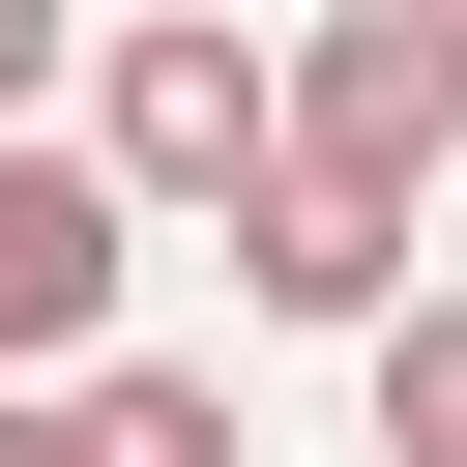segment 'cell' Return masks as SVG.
<instances>
[{
	"mask_svg": "<svg viewBox=\"0 0 467 467\" xmlns=\"http://www.w3.org/2000/svg\"><path fill=\"white\" fill-rule=\"evenodd\" d=\"M88 146H117L146 204H263V146H292V58H263L234 0H146V29L88 58Z\"/></svg>",
	"mask_w": 467,
	"mask_h": 467,
	"instance_id": "cell-1",
	"label": "cell"
},
{
	"mask_svg": "<svg viewBox=\"0 0 467 467\" xmlns=\"http://www.w3.org/2000/svg\"><path fill=\"white\" fill-rule=\"evenodd\" d=\"M117 263H146V175L0 117V379H88L117 350Z\"/></svg>",
	"mask_w": 467,
	"mask_h": 467,
	"instance_id": "cell-2",
	"label": "cell"
},
{
	"mask_svg": "<svg viewBox=\"0 0 467 467\" xmlns=\"http://www.w3.org/2000/svg\"><path fill=\"white\" fill-rule=\"evenodd\" d=\"M292 146H321V175H438V146H467V0H350V29L292 58Z\"/></svg>",
	"mask_w": 467,
	"mask_h": 467,
	"instance_id": "cell-3",
	"label": "cell"
},
{
	"mask_svg": "<svg viewBox=\"0 0 467 467\" xmlns=\"http://www.w3.org/2000/svg\"><path fill=\"white\" fill-rule=\"evenodd\" d=\"M234 263H263V321H379V292H409V175H321V146H263Z\"/></svg>",
	"mask_w": 467,
	"mask_h": 467,
	"instance_id": "cell-4",
	"label": "cell"
},
{
	"mask_svg": "<svg viewBox=\"0 0 467 467\" xmlns=\"http://www.w3.org/2000/svg\"><path fill=\"white\" fill-rule=\"evenodd\" d=\"M379 467H467V292H379Z\"/></svg>",
	"mask_w": 467,
	"mask_h": 467,
	"instance_id": "cell-5",
	"label": "cell"
},
{
	"mask_svg": "<svg viewBox=\"0 0 467 467\" xmlns=\"http://www.w3.org/2000/svg\"><path fill=\"white\" fill-rule=\"evenodd\" d=\"M88 467H234V379H88Z\"/></svg>",
	"mask_w": 467,
	"mask_h": 467,
	"instance_id": "cell-6",
	"label": "cell"
},
{
	"mask_svg": "<svg viewBox=\"0 0 467 467\" xmlns=\"http://www.w3.org/2000/svg\"><path fill=\"white\" fill-rule=\"evenodd\" d=\"M29 88H58V0H0V117H29Z\"/></svg>",
	"mask_w": 467,
	"mask_h": 467,
	"instance_id": "cell-7",
	"label": "cell"
},
{
	"mask_svg": "<svg viewBox=\"0 0 467 467\" xmlns=\"http://www.w3.org/2000/svg\"><path fill=\"white\" fill-rule=\"evenodd\" d=\"M0 467H88V409H29V379H0Z\"/></svg>",
	"mask_w": 467,
	"mask_h": 467,
	"instance_id": "cell-8",
	"label": "cell"
}]
</instances>
